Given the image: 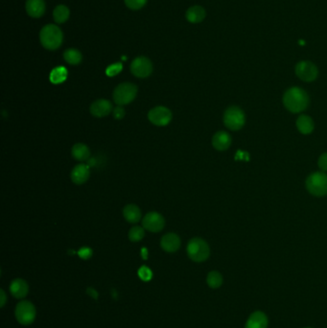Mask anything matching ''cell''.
Wrapping results in <instances>:
<instances>
[{"label":"cell","instance_id":"obj_1","mask_svg":"<svg viewBox=\"0 0 327 328\" xmlns=\"http://www.w3.org/2000/svg\"><path fill=\"white\" fill-rule=\"evenodd\" d=\"M309 103L310 98L308 93L298 86L287 89L283 95V104L287 110L293 114H299L305 111Z\"/></svg>","mask_w":327,"mask_h":328},{"label":"cell","instance_id":"obj_2","mask_svg":"<svg viewBox=\"0 0 327 328\" xmlns=\"http://www.w3.org/2000/svg\"><path fill=\"white\" fill-rule=\"evenodd\" d=\"M41 45L48 50L58 49L64 40V34L62 30L54 24H48L44 26L40 33Z\"/></svg>","mask_w":327,"mask_h":328},{"label":"cell","instance_id":"obj_3","mask_svg":"<svg viewBox=\"0 0 327 328\" xmlns=\"http://www.w3.org/2000/svg\"><path fill=\"white\" fill-rule=\"evenodd\" d=\"M306 188L308 192L315 197H324L327 195V174L325 172H315L306 180Z\"/></svg>","mask_w":327,"mask_h":328},{"label":"cell","instance_id":"obj_4","mask_svg":"<svg viewBox=\"0 0 327 328\" xmlns=\"http://www.w3.org/2000/svg\"><path fill=\"white\" fill-rule=\"evenodd\" d=\"M137 86L131 82H123L118 84L114 91V101L118 106L128 105L132 102L137 94Z\"/></svg>","mask_w":327,"mask_h":328},{"label":"cell","instance_id":"obj_5","mask_svg":"<svg viewBox=\"0 0 327 328\" xmlns=\"http://www.w3.org/2000/svg\"><path fill=\"white\" fill-rule=\"evenodd\" d=\"M224 123L231 131H239L245 126V113L241 108L231 106L228 108L224 114Z\"/></svg>","mask_w":327,"mask_h":328},{"label":"cell","instance_id":"obj_6","mask_svg":"<svg viewBox=\"0 0 327 328\" xmlns=\"http://www.w3.org/2000/svg\"><path fill=\"white\" fill-rule=\"evenodd\" d=\"M187 254L195 262H204L210 254L208 244L202 238H193L187 245Z\"/></svg>","mask_w":327,"mask_h":328},{"label":"cell","instance_id":"obj_7","mask_svg":"<svg viewBox=\"0 0 327 328\" xmlns=\"http://www.w3.org/2000/svg\"><path fill=\"white\" fill-rule=\"evenodd\" d=\"M16 318L22 326H29L36 319V308L34 304L28 300L20 301L16 307Z\"/></svg>","mask_w":327,"mask_h":328},{"label":"cell","instance_id":"obj_8","mask_svg":"<svg viewBox=\"0 0 327 328\" xmlns=\"http://www.w3.org/2000/svg\"><path fill=\"white\" fill-rule=\"evenodd\" d=\"M295 75L304 82H313L319 76V69L313 63L309 61L299 62L294 68Z\"/></svg>","mask_w":327,"mask_h":328},{"label":"cell","instance_id":"obj_9","mask_svg":"<svg viewBox=\"0 0 327 328\" xmlns=\"http://www.w3.org/2000/svg\"><path fill=\"white\" fill-rule=\"evenodd\" d=\"M131 72L137 78H147L153 72V64L146 57H137L131 64Z\"/></svg>","mask_w":327,"mask_h":328},{"label":"cell","instance_id":"obj_10","mask_svg":"<svg viewBox=\"0 0 327 328\" xmlns=\"http://www.w3.org/2000/svg\"><path fill=\"white\" fill-rule=\"evenodd\" d=\"M142 226L151 232H160L164 230L165 220L164 216L158 212H149L143 218Z\"/></svg>","mask_w":327,"mask_h":328},{"label":"cell","instance_id":"obj_11","mask_svg":"<svg viewBox=\"0 0 327 328\" xmlns=\"http://www.w3.org/2000/svg\"><path fill=\"white\" fill-rule=\"evenodd\" d=\"M148 118L151 123L156 126H166L172 120V113L169 109L160 106L149 112Z\"/></svg>","mask_w":327,"mask_h":328},{"label":"cell","instance_id":"obj_12","mask_svg":"<svg viewBox=\"0 0 327 328\" xmlns=\"http://www.w3.org/2000/svg\"><path fill=\"white\" fill-rule=\"evenodd\" d=\"M90 114L95 117H105L109 115L113 111V104L106 99H99L94 101L90 106Z\"/></svg>","mask_w":327,"mask_h":328},{"label":"cell","instance_id":"obj_13","mask_svg":"<svg viewBox=\"0 0 327 328\" xmlns=\"http://www.w3.org/2000/svg\"><path fill=\"white\" fill-rule=\"evenodd\" d=\"M232 143V138L229 133L224 131H217L212 137V145L217 151L228 150Z\"/></svg>","mask_w":327,"mask_h":328},{"label":"cell","instance_id":"obj_14","mask_svg":"<svg viewBox=\"0 0 327 328\" xmlns=\"http://www.w3.org/2000/svg\"><path fill=\"white\" fill-rule=\"evenodd\" d=\"M90 176L89 166L86 164H78L76 165L70 174L71 180L75 184H82L84 183Z\"/></svg>","mask_w":327,"mask_h":328},{"label":"cell","instance_id":"obj_15","mask_svg":"<svg viewBox=\"0 0 327 328\" xmlns=\"http://www.w3.org/2000/svg\"><path fill=\"white\" fill-rule=\"evenodd\" d=\"M268 323V317L264 312L255 311L248 317L245 328H267Z\"/></svg>","mask_w":327,"mask_h":328},{"label":"cell","instance_id":"obj_16","mask_svg":"<svg viewBox=\"0 0 327 328\" xmlns=\"http://www.w3.org/2000/svg\"><path fill=\"white\" fill-rule=\"evenodd\" d=\"M25 7L27 14L35 18L41 17L45 12L44 0H27Z\"/></svg>","mask_w":327,"mask_h":328},{"label":"cell","instance_id":"obj_17","mask_svg":"<svg viewBox=\"0 0 327 328\" xmlns=\"http://www.w3.org/2000/svg\"><path fill=\"white\" fill-rule=\"evenodd\" d=\"M161 246L167 252H175L180 246V239L175 233H167L162 238Z\"/></svg>","mask_w":327,"mask_h":328},{"label":"cell","instance_id":"obj_18","mask_svg":"<svg viewBox=\"0 0 327 328\" xmlns=\"http://www.w3.org/2000/svg\"><path fill=\"white\" fill-rule=\"evenodd\" d=\"M29 291V286L27 282L21 279L13 280L10 286V292L16 298H23L27 295Z\"/></svg>","mask_w":327,"mask_h":328},{"label":"cell","instance_id":"obj_19","mask_svg":"<svg viewBox=\"0 0 327 328\" xmlns=\"http://www.w3.org/2000/svg\"><path fill=\"white\" fill-rule=\"evenodd\" d=\"M123 216L127 222L131 224H135L141 218L140 208L137 205H132V204L126 205L123 209Z\"/></svg>","mask_w":327,"mask_h":328},{"label":"cell","instance_id":"obj_20","mask_svg":"<svg viewBox=\"0 0 327 328\" xmlns=\"http://www.w3.org/2000/svg\"><path fill=\"white\" fill-rule=\"evenodd\" d=\"M296 128L300 133L310 134L315 129V124L310 116L302 115L296 119Z\"/></svg>","mask_w":327,"mask_h":328},{"label":"cell","instance_id":"obj_21","mask_svg":"<svg viewBox=\"0 0 327 328\" xmlns=\"http://www.w3.org/2000/svg\"><path fill=\"white\" fill-rule=\"evenodd\" d=\"M205 17V9L201 6L190 7L186 12V18L191 23H200Z\"/></svg>","mask_w":327,"mask_h":328},{"label":"cell","instance_id":"obj_22","mask_svg":"<svg viewBox=\"0 0 327 328\" xmlns=\"http://www.w3.org/2000/svg\"><path fill=\"white\" fill-rule=\"evenodd\" d=\"M71 154L73 158L79 162L87 161L90 158V151L83 143H77L72 147Z\"/></svg>","mask_w":327,"mask_h":328},{"label":"cell","instance_id":"obj_23","mask_svg":"<svg viewBox=\"0 0 327 328\" xmlns=\"http://www.w3.org/2000/svg\"><path fill=\"white\" fill-rule=\"evenodd\" d=\"M69 16H70V11L65 5H59L54 9L53 17L57 23L65 22L69 18Z\"/></svg>","mask_w":327,"mask_h":328},{"label":"cell","instance_id":"obj_24","mask_svg":"<svg viewBox=\"0 0 327 328\" xmlns=\"http://www.w3.org/2000/svg\"><path fill=\"white\" fill-rule=\"evenodd\" d=\"M64 59L65 61L72 66H76L79 65L82 62V54L79 50L74 49V48H70L65 51L64 53Z\"/></svg>","mask_w":327,"mask_h":328},{"label":"cell","instance_id":"obj_25","mask_svg":"<svg viewBox=\"0 0 327 328\" xmlns=\"http://www.w3.org/2000/svg\"><path fill=\"white\" fill-rule=\"evenodd\" d=\"M67 78V70L64 66H59L54 68L50 74V81L53 83L64 82Z\"/></svg>","mask_w":327,"mask_h":328},{"label":"cell","instance_id":"obj_26","mask_svg":"<svg viewBox=\"0 0 327 328\" xmlns=\"http://www.w3.org/2000/svg\"><path fill=\"white\" fill-rule=\"evenodd\" d=\"M206 282L209 287L217 289L223 284V277L219 272L212 271L207 275Z\"/></svg>","mask_w":327,"mask_h":328},{"label":"cell","instance_id":"obj_27","mask_svg":"<svg viewBox=\"0 0 327 328\" xmlns=\"http://www.w3.org/2000/svg\"><path fill=\"white\" fill-rule=\"evenodd\" d=\"M144 235H145L144 228H141V227H138V226L132 227L129 231V239L131 242H138V241L142 240Z\"/></svg>","mask_w":327,"mask_h":328},{"label":"cell","instance_id":"obj_28","mask_svg":"<svg viewBox=\"0 0 327 328\" xmlns=\"http://www.w3.org/2000/svg\"><path fill=\"white\" fill-rule=\"evenodd\" d=\"M123 69V66L121 63H116L114 65H111L106 69V74L110 77H114L117 74H119Z\"/></svg>","mask_w":327,"mask_h":328},{"label":"cell","instance_id":"obj_29","mask_svg":"<svg viewBox=\"0 0 327 328\" xmlns=\"http://www.w3.org/2000/svg\"><path fill=\"white\" fill-rule=\"evenodd\" d=\"M138 277L143 281H150L152 279V278H153V273H152V271L148 267L142 266L138 270Z\"/></svg>","mask_w":327,"mask_h":328},{"label":"cell","instance_id":"obj_30","mask_svg":"<svg viewBox=\"0 0 327 328\" xmlns=\"http://www.w3.org/2000/svg\"><path fill=\"white\" fill-rule=\"evenodd\" d=\"M147 0H125L128 8L131 10H139L145 6Z\"/></svg>","mask_w":327,"mask_h":328},{"label":"cell","instance_id":"obj_31","mask_svg":"<svg viewBox=\"0 0 327 328\" xmlns=\"http://www.w3.org/2000/svg\"><path fill=\"white\" fill-rule=\"evenodd\" d=\"M78 255L82 258V259H89L92 256V249L90 247L87 246H83L79 251H78Z\"/></svg>","mask_w":327,"mask_h":328},{"label":"cell","instance_id":"obj_32","mask_svg":"<svg viewBox=\"0 0 327 328\" xmlns=\"http://www.w3.org/2000/svg\"><path fill=\"white\" fill-rule=\"evenodd\" d=\"M318 165L320 167V169L323 172H327V153H324L318 161Z\"/></svg>","mask_w":327,"mask_h":328},{"label":"cell","instance_id":"obj_33","mask_svg":"<svg viewBox=\"0 0 327 328\" xmlns=\"http://www.w3.org/2000/svg\"><path fill=\"white\" fill-rule=\"evenodd\" d=\"M113 113H114V117L115 119H118V120L122 119L123 117L125 116V110L123 109L121 106H118L115 109H114Z\"/></svg>","mask_w":327,"mask_h":328},{"label":"cell","instance_id":"obj_34","mask_svg":"<svg viewBox=\"0 0 327 328\" xmlns=\"http://www.w3.org/2000/svg\"><path fill=\"white\" fill-rule=\"evenodd\" d=\"M87 294L90 296H92L93 298H95V299H97V297H98V293L94 289H92V288H88L87 289Z\"/></svg>","mask_w":327,"mask_h":328},{"label":"cell","instance_id":"obj_35","mask_svg":"<svg viewBox=\"0 0 327 328\" xmlns=\"http://www.w3.org/2000/svg\"><path fill=\"white\" fill-rule=\"evenodd\" d=\"M0 294H1V307H3L6 303V295L3 290H0Z\"/></svg>","mask_w":327,"mask_h":328},{"label":"cell","instance_id":"obj_36","mask_svg":"<svg viewBox=\"0 0 327 328\" xmlns=\"http://www.w3.org/2000/svg\"><path fill=\"white\" fill-rule=\"evenodd\" d=\"M142 254H143V258L146 259L147 258V249L145 247H143V249H142Z\"/></svg>","mask_w":327,"mask_h":328},{"label":"cell","instance_id":"obj_37","mask_svg":"<svg viewBox=\"0 0 327 328\" xmlns=\"http://www.w3.org/2000/svg\"></svg>","mask_w":327,"mask_h":328}]
</instances>
